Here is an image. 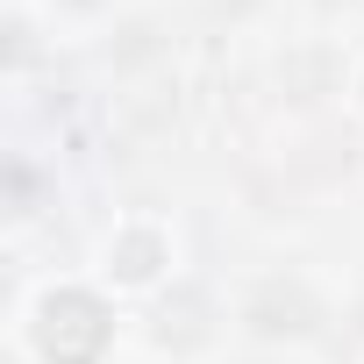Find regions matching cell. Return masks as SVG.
Returning <instances> with one entry per match:
<instances>
[{
	"mask_svg": "<svg viewBox=\"0 0 364 364\" xmlns=\"http://www.w3.org/2000/svg\"><path fill=\"white\" fill-rule=\"evenodd\" d=\"M114 293L86 279H50L22 307V343L36 364H107L114 357Z\"/></svg>",
	"mask_w": 364,
	"mask_h": 364,
	"instance_id": "1",
	"label": "cell"
},
{
	"mask_svg": "<svg viewBox=\"0 0 364 364\" xmlns=\"http://www.w3.org/2000/svg\"><path fill=\"white\" fill-rule=\"evenodd\" d=\"M171 264H178V236H171V222L150 215V208H129V215L100 236V286H107L114 300L157 293V286L171 279Z\"/></svg>",
	"mask_w": 364,
	"mask_h": 364,
	"instance_id": "2",
	"label": "cell"
},
{
	"mask_svg": "<svg viewBox=\"0 0 364 364\" xmlns=\"http://www.w3.org/2000/svg\"><path fill=\"white\" fill-rule=\"evenodd\" d=\"M350 93H357V114H364V65H357V79H350Z\"/></svg>",
	"mask_w": 364,
	"mask_h": 364,
	"instance_id": "3",
	"label": "cell"
}]
</instances>
